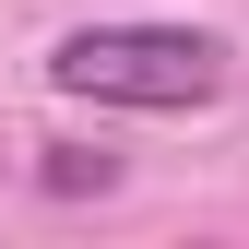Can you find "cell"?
Returning a JSON list of instances; mask_svg holds the SVG:
<instances>
[{
	"mask_svg": "<svg viewBox=\"0 0 249 249\" xmlns=\"http://www.w3.org/2000/svg\"><path fill=\"white\" fill-rule=\"evenodd\" d=\"M237 83V48L213 24H166V12H107V24H71L48 48V95L71 107H142V119H190Z\"/></svg>",
	"mask_w": 249,
	"mask_h": 249,
	"instance_id": "6da1fadb",
	"label": "cell"
},
{
	"mask_svg": "<svg viewBox=\"0 0 249 249\" xmlns=\"http://www.w3.org/2000/svg\"><path fill=\"white\" fill-rule=\"evenodd\" d=\"M36 190H48V202H83V190H119V154H107V142H95V154H83V142H48Z\"/></svg>",
	"mask_w": 249,
	"mask_h": 249,
	"instance_id": "7a4b0ae2",
	"label": "cell"
}]
</instances>
